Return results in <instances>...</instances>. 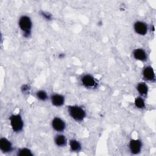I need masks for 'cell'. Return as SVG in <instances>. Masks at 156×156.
I'll list each match as a JSON object with an SVG mask.
<instances>
[{"instance_id": "cell-16", "label": "cell", "mask_w": 156, "mask_h": 156, "mask_svg": "<svg viewBox=\"0 0 156 156\" xmlns=\"http://www.w3.org/2000/svg\"><path fill=\"white\" fill-rule=\"evenodd\" d=\"M36 96L39 100L41 101H46L48 99V93H46V91L43 90L37 91L36 93Z\"/></svg>"}, {"instance_id": "cell-9", "label": "cell", "mask_w": 156, "mask_h": 156, "mask_svg": "<svg viewBox=\"0 0 156 156\" xmlns=\"http://www.w3.org/2000/svg\"><path fill=\"white\" fill-rule=\"evenodd\" d=\"M51 102L52 104L57 107L62 106L65 103V97L63 95L58 94V93H54L51 97Z\"/></svg>"}, {"instance_id": "cell-5", "label": "cell", "mask_w": 156, "mask_h": 156, "mask_svg": "<svg viewBox=\"0 0 156 156\" xmlns=\"http://www.w3.org/2000/svg\"><path fill=\"white\" fill-rule=\"evenodd\" d=\"M51 125L53 129L58 132H63L66 129L65 122L59 117H55L53 118L51 122Z\"/></svg>"}, {"instance_id": "cell-10", "label": "cell", "mask_w": 156, "mask_h": 156, "mask_svg": "<svg viewBox=\"0 0 156 156\" xmlns=\"http://www.w3.org/2000/svg\"><path fill=\"white\" fill-rule=\"evenodd\" d=\"M143 77L148 81H154L155 79L154 69L151 66H146L142 72Z\"/></svg>"}, {"instance_id": "cell-19", "label": "cell", "mask_w": 156, "mask_h": 156, "mask_svg": "<svg viewBox=\"0 0 156 156\" xmlns=\"http://www.w3.org/2000/svg\"><path fill=\"white\" fill-rule=\"evenodd\" d=\"M21 90L23 91V93H27L29 90V88L27 85H23L21 87Z\"/></svg>"}, {"instance_id": "cell-7", "label": "cell", "mask_w": 156, "mask_h": 156, "mask_svg": "<svg viewBox=\"0 0 156 156\" xmlns=\"http://www.w3.org/2000/svg\"><path fill=\"white\" fill-rule=\"evenodd\" d=\"M133 29L137 34L145 35L147 33L148 26L146 23L141 21H137L133 24Z\"/></svg>"}, {"instance_id": "cell-8", "label": "cell", "mask_w": 156, "mask_h": 156, "mask_svg": "<svg viewBox=\"0 0 156 156\" xmlns=\"http://www.w3.org/2000/svg\"><path fill=\"white\" fill-rule=\"evenodd\" d=\"M13 145L11 141L5 137L0 138V149L2 153L7 154L13 151Z\"/></svg>"}, {"instance_id": "cell-18", "label": "cell", "mask_w": 156, "mask_h": 156, "mask_svg": "<svg viewBox=\"0 0 156 156\" xmlns=\"http://www.w3.org/2000/svg\"><path fill=\"white\" fill-rule=\"evenodd\" d=\"M41 15L43 16V18H44L45 19L48 20H51L52 19V15H50L49 13H48V12H41Z\"/></svg>"}, {"instance_id": "cell-15", "label": "cell", "mask_w": 156, "mask_h": 156, "mask_svg": "<svg viewBox=\"0 0 156 156\" xmlns=\"http://www.w3.org/2000/svg\"><path fill=\"white\" fill-rule=\"evenodd\" d=\"M16 154L19 156H33L32 151L27 147L19 148L17 151Z\"/></svg>"}, {"instance_id": "cell-6", "label": "cell", "mask_w": 156, "mask_h": 156, "mask_svg": "<svg viewBox=\"0 0 156 156\" xmlns=\"http://www.w3.org/2000/svg\"><path fill=\"white\" fill-rule=\"evenodd\" d=\"M129 147L132 154H138L140 152L142 148V142L139 139H132L129 141Z\"/></svg>"}, {"instance_id": "cell-3", "label": "cell", "mask_w": 156, "mask_h": 156, "mask_svg": "<svg viewBox=\"0 0 156 156\" xmlns=\"http://www.w3.org/2000/svg\"><path fill=\"white\" fill-rule=\"evenodd\" d=\"M10 124L12 130L15 133L21 132L24 127V121L20 114H13L10 118Z\"/></svg>"}, {"instance_id": "cell-20", "label": "cell", "mask_w": 156, "mask_h": 156, "mask_svg": "<svg viewBox=\"0 0 156 156\" xmlns=\"http://www.w3.org/2000/svg\"><path fill=\"white\" fill-rule=\"evenodd\" d=\"M64 56H65V55H64V54H59L58 57H59V58H63L64 57Z\"/></svg>"}, {"instance_id": "cell-13", "label": "cell", "mask_w": 156, "mask_h": 156, "mask_svg": "<svg viewBox=\"0 0 156 156\" xmlns=\"http://www.w3.org/2000/svg\"><path fill=\"white\" fill-rule=\"evenodd\" d=\"M70 150L74 152H78L81 151L82 146L79 141L76 139H71L69 141Z\"/></svg>"}, {"instance_id": "cell-1", "label": "cell", "mask_w": 156, "mask_h": 156, "mask_svg": "<svg viewBox=\"0 0 156 156\" xmlns=\"http://www.w3.org/2000/svg\"><path fill=\"white\" fill-rule=\"evenodd\" d=\"M69 116L76 121L81 122L86 117V112L84 108L79 105H71L67 107Z\"/></svg>"}, {"instance_id": "cell-11", "label": "cell", "mask_w": 156, "mask_h": 156, "mask_svg": "<svg viewBox=\"0 0 156 156\" xmlns=\"http://www.w3.org/2000/svg\"><path fill=\"white\" fill-rule=\"evenodd\" d=\"M133 56L135 59L141 62L146 61L147 58L146 52L141 48H137L134 49L133 51Z\"/></svg>"}, {"instance_id": "cell-2", "label": "cell", "mask_w": 156, "mask_h": 156, "mask_svg": "<svg viewBox=\"0 0 156 156\" xmlns=\"http://www.w3.org/2000/svg\"><path fill=\"white\" fill-rule=\"evenodd\" d=\"M18 26L23 32L24 37H30L32 28V22L30 18L27 15H22L18 20Z\"/></svg>"}, {"instance_id": "cell-12", "label": "cell", "mask_w": 156, "mask_h": 156, "mask_svg": "<svg viewBox=\"0 0 156 156\" xmlns=\"http://www.w3.org/2000/svg\"><path fill=\"white\" fill-rule=\"evenodd\" d=\"M54 143L58 147H65L67 144V140L64 135L58 134L54 138Z\"/></svg>"}, {"instance_id": "cell-4", "label": "cell", "mask_w": 156, "mask_h": 156, "mask_svg": "<svg viewBox=\"0 0 156 156\" xmlns=\"http://www.w3.org/2000/svg\"><path fill=\"white\" fill-rule=\"evenodd\" d=\"M82 84L87 88H94L98 85V83L95 78L90 74L83 75L80 78Z\"/></svg>"}, {"instance_id": "cell-17", "label": "cell", "mask_w": 156, "mask_h": 156, "mask_svg": "<svg viewBox=\"0 0 156 156\" xmlns=\"http://www.w3.org/2000/svg\"><path fill=\"white\" fill-rule=\"evenodd\" d=\"M134 104H135V107H137L138 108L143 109V108H144V107H145V102H144V99L140 96L137 97L135 99Z\"/></svg>"}, {"instance_id": "cell-14", "label": "cell", "mask_w": 156, "mask_h": 156, "mask_svg": "<svg viewBox=\"0 0 156 156\" xmlns=\"http://www.w3.org/2000/svg\"><path fill=\"white\" fill-rule=\"evenodd\" d=\"M136 90L141 96H145L148 92V86L144 82H140L136 85Z\"/></svg>"}]
</instances>
